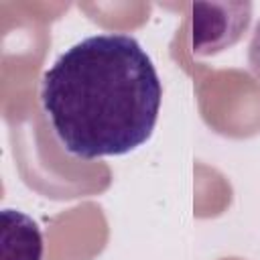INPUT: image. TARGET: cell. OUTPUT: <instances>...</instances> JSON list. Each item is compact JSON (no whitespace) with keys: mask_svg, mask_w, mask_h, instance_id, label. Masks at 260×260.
Returning <instances> with one entry per match:
<instances>
[{"mask_svg":"<svg viewBox=\"0 0 260 260\" xmlns=\"http://www.w3.org/2000/svg\"><path fill=\"white\" fill-rule=\"evenodd\" d=\"M160 102L156 67L126 32L75 43L41 79V106L57 140L85 160L142 146L154 132Z\"/></svg>","mask_w":260,"mask_h":260,"instance_id":"6da1fadb","label":"cell"},{"mask_svg":"<svg viewBox=\"0 0 260 260\" xmlns=\"http://www.w3.org/2000/svg\"><path fill=\"white\" fill-rule=\"evenodd\" d=\"M43 234L37 221L18 211L0 213V260H43Z\"/></svg>","mask_w":260,"mask_h":260,"instance_id":"3957f363","label":"cell"},{"mask_svg":"<svg viewBox=\"0 0 260 260\" xmlns=\"http://www.w3.org/2000/svg\"><path fill=\"white\" fill-rule=\"evenodd\" d=\"M191 10V49L203 57L236 45L252 20L250 2H197Z\"/></svg>","mask_w":260,"mask_h":260,"instance_id":"7a4b0ae2","label":"cell"},{"mask_svg":"<svg viewBox=\"0 0 260 260\" xmlns=\"http://www.w3.org/2000/svg\"><path fill=\"white\" fill-rule=\"evenodd\" d=\"M248 67L260 79V20L256 22L250 45H248Z\"/></svg>","mask_w":260,"mask_h":260,"instance_id":"277c9868","label":"cell"}]
</instances>
